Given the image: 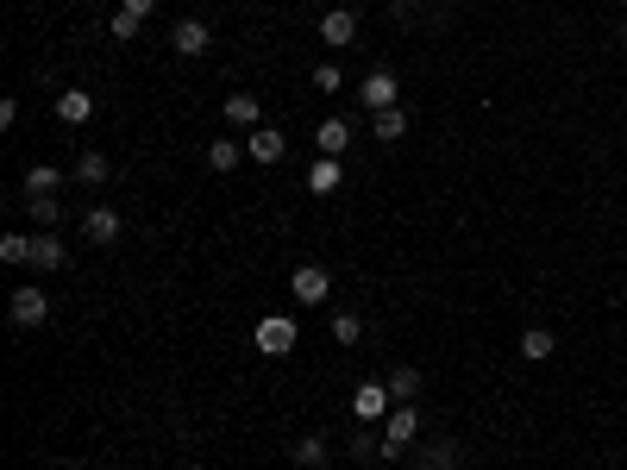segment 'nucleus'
<instances>
[{
	"label": "nucleus",
	"instance_id": "1",
	"mask_svg": "<svg viewBox=\"0 0 627 470\" xmlns=\"http://www.w3.org/2000/svg\"><path fill=\"white\" fill-rule=\"evenodd\" d=\"M414 433H421V408H414V402H396V414H389V420H383V433H377L383 458H402L408 445H414Z\"/></svg>",
	"mask_w": 627,
	"mask_h": 470
},
{
	"label": "nucleus",
	"instance_id": "2",
	"mask_svg": "<svg viewBox=\"0 0 627 470\" xmlns=\"http://www.w3.org/2000/svg\"><path fill=\"white\" fill-rule=\"evenodd\" d=\"M289 295L301 301V308H327V295H333V276L320 270V264H295V270H289Z\"/></svg>",
	"mask_w": 627,
	"mask_h": 470
},
{
	"label": "nucleus",
	"instance_id": "3",
	"mask_svg": "<svg viewBox=\"0 0 627 470\" xmlns=\"http://www.w3.org/2000/svg\"><path fill=\"white\" fill-rule=\"evenodd\" d=\"M389 402H396V395H389V383L364 376V383L352 389V420H358V427H370V420H389Z\"/></svg>",
	"mask_w": 627,
	"mask_h": 470
},
{
	"label": "nucleus",
	"instance_id": "4",
	"mask_svg": "<svg viewBox=\"0 0 627 470\" xmlns=\"http://www.w3.org/2000/svg\"><path fill=\"white\" fill-rule=\"evenodd\" d=\"M295 320L289 314H270V320H258V333H251V345H258L264 351V358H289V351H295Z\"/></svg>",
	"mask_w": 627,
	"mask_h": 470
},
{
	"label": "nucleus",
	"instance_id": "5",
	"mask_svg": "<svg viewBox=\"0 0 627 470\" xmlns=\"http://www.w3.org/2000/svg\"><path fill=\"white\" fill-rule=\"evenodd\" d=\"M396 94H402L396 69H370V76L358 82V101H364V113H383V107H396Z\"/></svg>",
	"mask_w": 627,
	"mask_h": 470
},
{
	"label": "nucleus",
	"instance_id": "6",
	"mask_svg": "<svg viewBox=\"0 0 627 470\" xmlns=\"http://www.w3.org/2000/svg\"><path fill=\"white\" fill-rule=\"evenodd\" d=\"M7 314H13V326H44V320H51V295H44L38 282H32V289H13Z\"/></svg>",
	"mask_w": 627,
	"mask_h": 470
},
{
	"label": "nucleus",
	"instance_id": "7",
	"mask_svg": "<svg viewBox=\"0 0 627 470\" xmlns=\"http://www.w3.org/2000/svg\"><path fill=\"white\" fill-rule=\"evenodd\" d=\"M320 44H333V51L358 44V13L352 7H327V13H320Z\"/></svg>",
	"mask_w": 627,
	"mask_h": 470
},
{
	"label": "nucleus",
	"instance_id": "8",
	"mask_svg": "<svg viewBox=\"0 0 627 470\" xmlns=\"http://www.w3.org/2000/svg\"><path fill=\"white\" fill-rule=\"evenodd\" d=\"M207 44H214L207 19H176V26H170V51L176 57H207Z\"/></svg>",
	"mask_w": 627,
	"mask_h": 470
},
{
	"label": "nucleus",
	"instance_id": "9",
	"mask_svg": "<svg viewBox=\"0 0 627 470\" xmlns=\"http://www.w3.org/2000/svg\"><path fill=\"white\" fill-rule=\"evenodd\" d=\"M226 126L232 132H258L264 126V101H258V94H245V88L226 94Z\"/></svg>",
	"mask_w": 627,
	"mask_h": 470
},
{
	"label": "nucleus",
	"instance_id": "10",
	"mask_svg": "<svg viewBox=\"0 0 627 470\" xmlns=\"http://www.w3.org/2000/svg\"><path fill=\"white\" fill-rule=\"evenodd\" d=\"M69 264V245L57 239V232H32V270L38 276H57Z\"/></svg>",
	"mask_w": 627,
	"mask_h": 470
},
{
	"label": "nucleus",
	"instance_id": "11",
	"mask_svg": "<svg viewBox=\"0 0 627 470\" xmlns=\"http://www.w3.org/2000/svg\"><path fill=\"white\" fill-rule=\"evenodd\" d=\"M120 232H126V220L113 214V207H88V214H82V239L88 245H113Z\"/></svg>",
	"mask_w": 627,
	"mask_h": 470
},
{
	"label": "nucleus",
	"instance_id": "12",
	"mask_svg": "<svg viewBox=\"0 0 627 470\" xmlns=\"http://www.w3.org/2000/svg\"><path fill=\"white\" fill-rule=\"evenodd\" d=\"M283 151H289V138L276 132V126L245 132V157H251V163H283Z\"/></svg>",
	"mask_w": 627,
	"mask_h": 470
},
{
	"label": "nucleus",
	"instance_id": "13",
	"mask_svg": "<svg viewBox=\"0 0 627 470\" xmlns=\"http://www.w3.org/2000/svg\"><path fill=\"white\" fill-rule=\"evenodd\" d=\"M57 120L63 126H88L95 120V94L88 88H57Z\"/></svg>",
	"mask_w": 627,
	"mask_h": 470
},
{
	"label": "nucleus",
	"instance_id": "14",
	"mask_svg": "<svg viewBox=\"0 0 627 470\" xmlns=\"http://www.w3.org/2000/svg\"><path fill=\"white\" fill-rule=\"evenodd\" d=\"M345 145H352V126L345 120H320L314 126V151L320 157H345Z\"/></svg>",
	"mask_w": 627,
	"mask_h": 470
},
{
	"label": "nucleus",
	"instance_id": "15",
	"mask_svg": "<svg viewBox=\"0 0 627 470\" xmlns=\"http://www.w3.org/2000/svg\"><path fill=\"white\" fill-rule=\"evenodd\" d=\"M402 132H408V113H402V107H383V113H370V138H383V145H396Z\"/></svg>",
	"mask_w": 627,
	"mask_h": 470
},
{
	"label": "nucleus",
	"instance_id": "16",
	"mask_svg": "<svg viewBox=\"0 0 627 470\" xmlns=\"http://www.w3.org/2000/svg\"><path fill=\"white\" fill-rule=\"evenodd\" d=\"M26 214L38 220V232H57L63 226V201L57 195H26Z\"/></svg>",
	"mask_w": 627,
	"mask_h": 470
},
{
	"label": "nucleus",
	"instance_id": "17",
	"mask_svg": "<svg viewBox=\"0 0 627 470\" xmlns=\"http://www.w3.org/2000/svg\"><path fill=\"white\" fill-rule=\"evenodd\" d=\"M289 458L308 470V464H327V433H301V439H289Z\"/></svg>",
	"mask_w": 627,
	"mask_h": 470
},
{
	"label": "nucleus",
	"instance_id": "18",
	"mask_svg": "<svg viewBox=\"0 0 627 470\" xmlns=\"http://www.w3.org/2000/svg\"><path fill=\"white\" fill-rule=\"evenodd\" d=\"M552 351H559V339H552L546 326H527V333H521V358H527V364H546Z\"/></svg>",
	"mask_w": 627,
	"mask_h": 470
},
{
	"label": "nucleus",
	"instance_id": "19",
	"mask_svg": "<svg viewBox=\"0 0 627 470\" xmlns=\"http://www.w3.org/2000/svg\"><path fill=\"white\" fill-rule=\"evenodd\" d=\"M308 195H339V157H314V170H308Z\"/></svg>",
	"mask_w": 627,
	"mask_h": 470
},
{
	"label": "nucleus",
	"instance_id": "20",
	"mask_svg": "<svg viewBox=\"0 0 627 470\" xmlns=\"http://www.w3.org/2000/svg\"><path fill=\"white\" fill-rule=\"evenodd\" d=\"M239 151H245V138H214V145H207V170H239Z\"/></svg>",
	"mask_w": 627,
	"mask_h": 470
},
{
	"label": "nucleus",
	"instance_id": "21",
	"mask_svg": "<svg viewBox=\"0 0 627 470\" xmlns=\"http://www.w3.org/2000/svg\"><path fill=\"white\" fill-rule=\"evenodd\" d=\"M107 176H113V163H107L101 151H82V157H76V182H82V188H101Z\"/></svg>",
	"mask_w": 627,
	"mask_h": 470
},
{
	"label": "nucleus",
	"instance_id": "22",
	"mask_svg": "<svg viewBox=\"0 0 627 470\" xmlns=\"http://www.w3.org/2000/svg\"><path fill=\"white\" fill-rule=\"evenodd\" d=\"M414 458H421V470H458V445H452V439H433V445H421Z\"/></svg>",
	"mask_w": 627,
	"mask_h": 470
},
{
	"label": "nucleus",
	"instance_id": "23",
	"mask_svg": "<svg viewBox=\"0 0 627 470\" xmlns=\"http://www.w3.org/2000/svg\"><path fill=\"white\" fill-rule=\"evenodd\" d=\"M57 188H63L57 163H32V170H26V195H57Z\"/></svg>",
	"mask_w": 627,
	"mask_h": 470
},
{
	"label": "nucleus",
	"instance_id": "24",
	"mask_svg": "<svg viewBox=\"0 0 627 470\" xmlns=\"http://www.w3.org/2000/svg\"><path fill=\"white\" fill-rule=\"evenodd\" d=\"M389 395H396V402H421V370H414V364L389 370Z\"/></svg>",
	"mask_w": 627,
	"mask_h": 470
},
{
	"label": "nucleus",
	"instance_id": "25",
	"mask_svg": "<svg viewBox=\"0 0 627 470\" xmlns=\"http://www.w3.org/2000/svg\"><path fill=\"white\" fill-rule=\"evenodd\" d=\"M0 264H32V232H7V239H0Z\"/></svg>",
	"mask_w": 627,
	"mask_h": 470
},
{
	"label": "nucleus",
	"instance_id": "26",
	"mask_svg": "<svg viewBox=\"0 0 627 470\" xmlns=\"http://www.w3.org/2000/svg\"><path fill=\"white\" fill-rule=\"evenodd\" d=\"M333 339H339V345H358V339H364V320H358L352 308H333Z\"/></svg>",
	"mask_w": 627,
	"mask_h": 470
},
{
	"label": "nucleus",
	"instance_id": "27",
	"mask_svg": "<svg viewBox=\"0 0 627 470\" xmlns=\"http://www.w3.org/2000/svg\"><path fill=\"white\" fill-rule=\"evenodd\" d=\"M138 26H145V19H138V13H126V7H120V13H113V19H107V38H120V44H126V38H138Z\"/></svg>",
	"mask_w": 627,
	"mask_h": 470
},
{
	"label": "nucleus",
	"instance_id": "28",
	"mask_svg": "<svg viewBox=\"0 0 627 470\" xmlns=\"http://www.w3.org/2000/svg\"><path fill=\"white\" fill-rule=\"evenodd\" d=\"M314 88H320V94H339L345 82H339V69H333V63H320V69H314Z\"/></svg>",
	"mask_w": 627,
	"mask_h": 470
},
{
	"label": "nucleus",
	"instance_id": "29",
	"mask_svg": "<svg viewBox=\"0 0 627 470\" xmlns=\"http://www.w3.org/2000/svg\"><path fill=\"white\" fill-rule=\"evenodd\" d=\"M13 126H19V101L7 94V101H0V132H13Z\"/></svg>",
	"mask_w": 627,
	"mask_h": 470
},
{
	"label": "nucleus",
	"instance_id": "30",
	"mask_svg": "<svg viewBox=\"0 0 627 470\" xmlns=\"http://www.w3.org/2000/svg\"><path fill=\"white\" fill-rule=\"evenodd\" d=\"M120 7H126V13H138V19H151V13H157V0H120Z\"/></svg>",
	"mask_w": 627,
	"mask_h": 470
},
{
	"label": "nucleus",
	"instance_id": "31",
	"mask_svg": "<svg viewBox=\"0 0 627 470\" xmlns=\"http://www.w3.org/2000/svg\"><path fill=\"white\" fill-rule=\"evenodd\" d=\"M615 38H621V44H627V19H621V26H615Z\"/></svg>",
	"mask_w": 627,
	"mask_h": 470
},
{
	"label": "nucleus",
	"instance_id": "32",
	"mask_svg": "<svg viewBox=\"0 0 627 470\" xmlns=\"http://www.w3.org/2000/svg\"><path fill=\"white\" fill-rule=\"evenodd\" d=\"M308 470H327V464H308Z\"/></svg>",
	"mask_w": 627,
	"mask_h": 470
},
{
	"label": "nucleus",
	"instance_id": "33",
	"mask_svg": "<svg viewBox=\"0 0 627 470\" xmlns=\"http://www.w3.org/2000/svg\"><path fill=\"white\" fill-rule=\"evenodd\" d=\"M615 7H627V0H615Z\"/></svg>",
	"mask_w": 627,
	"mask_h": 470
}]
</instances>
